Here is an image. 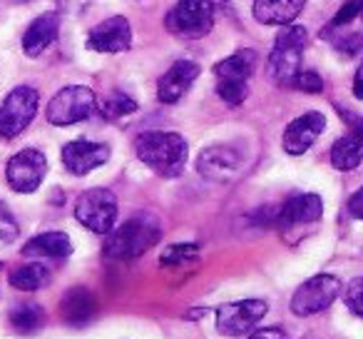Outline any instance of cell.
<instances>
[{"instance_id":"d6986e66","label":"cell","mask_w":363,"mask_h":339,"mask_svg":"<svg viewBox=\"0 0 363 339\" xmlns=\"http://www.w3.org/2000/svg\"><path fill=\"white\" fill-rule=\"evenodd\" d=\"M306 0H252L254 18L264 26H291Z\"/></svg>"},{"instance_id":"603a6c76","label":"cell","mask_w":363,"mask_h":339,"mask_svg":"<svg viewBox=\"0 0 363 339\" xmlns=\"http://www.w3.org/2000/svg\"><path fill=\"white\" fill-rule=\"evenodd\" d=\"M50 279V269L40 262L23 264V267H16L11 272V284L21 292H38V289L48 287Z\"/></svg>"},{"instance_id":"f1b7e54d","label":"cell","mask_w":363,"mask_h":339,"mask_svg":"<svg viewBox=\"0 0 363 339\" xmlns=\"http://www.w3.org/2000/svg\"><path fill=\"white\" fill-rule=\"evenodd\" d=\"M294 87H298V90L303 92H321L323 90V80L318 72L313 70H301L296 75V80H294Z\"/></svg>"},{"instance_id":"3957f363","label":"cell","mask_w":363,"mask_h":339,"mask_svg":"<svg viewBox=\"0 0 363 339\" xmlns=\"http://www.w3.org/2000/svg\"><path fill=\"white\" fill-rule=\"evenodd\" d=\"M306 31L301 26H281L274 50L269 55V72L277 80V85L294 87V80L301 72V58L306 50Z\"/></svg>"},{"instance_id":"7a4b0ae2","label":"cell","mask_w":363,"mask_h":339,"mask_svg":"<svg viewBox=\"0 0 363 339\" xmlns=\"http://www.w3.org/2000/svg\"><path fill=\"white\" fill-rule=\"evenodd\" d=\"M162 240L160 220L155 215H132L130 220L120 225L117 230H110L105 240V254L110 259H135L152 249Z\"/></svg>"},{"instance_id":"1f68e13d","label":"cell","mask_w":363,"mask_h":339,"mask_svg":"<svg viewBox=\"0 0 363 339\" xmlns=\"http://www.w3.org/2000/svg\"><path fill=\"white\" fill-rule=\"evenodd\" d=\"M361 200H363V190H358V193H353V198L348 200V212H351V217H353V220H361V217H363Z\"/></svg>"},{"instance_id":"ac0fdd59","label":"cell","mask_w":363,"mask_h":339,"mask_svg":"<svg viewBox=\"0 0 363 339\" xmlns=\"http://www.w3.org/2000/svg\"><path fill=\"white\" fill-rule=\"evenodd\" d=\"M57 33H60V16L57 13H43L28 26L26 36H23V53L28 58H38L55 43Z\"/></svg>"},{"instance_id":"d6a6232c","label":"cell","mask_w":363,"mask_h":339,"mask_svg":"<svg viewBox=\"0 0 363 339\" xmlns=\"http://www.w3.org/2000/svg\"><path fill=\"white\" fill-rule=\"evenodd\" d=\"M361 77H363V70H361V68H358V70H356V77H353V95H356L358 100H361V97H363Z\"/></svg>"},{"instance_id":"44dd1931","label":"cell","mask_w":363,"mask_h":339,"mask_svg":"<svg viewBox=\"0 0 363 339\" xmlns=\"http://www.w3.org/2000/svg\"><path fill=\"white\" fill-rule=\"evenodd\" d=\"M60 312H62V319H65L67 324H85L95 317L97 302H95V297H92L90 289L72 287L70 292L62 297Z\"/></svg>"},{"instance_id":"7402d4cb","label":"cell","mask_w":363,"mask_h":339,"mask_svg":"<svg viewBox=\"0 0 363 339\" xmlns=\"http://www.w3.org/2000/svg\"><path fill=\"white\" fill-rule=\"evenodd\" d=\"M361 155H363V147H361V127L351 132V135H343L341 140L333 142L331 147V165L336 170H356L361 165Z\"/></svg>"},{"instance_id":"8992f818","label":"cell","mask_w":363,"mask_h":339,"mask_svg":"<svg viewBox=\"0 0 363 339\" xmlns=\"http://www.w3.org/2000/svg\"><path fill=\"white\" fill-rule=\"evenodd\" d=\"M97 97L90 87L85 85H70L62 87L55 97L48 105V122L55 127H67L75 125V122H82L95 112Z\"/></svg>"},{"instance_id":"f546056e","label":"cell","mask_w":363,"mask_h":339,"mask_svg":"<svg viewBox=\"0 0 363 339\" xmlns=\"http://www.w3.org/2000/svg\"><path fill=\"white\" fill-rule=\"evenodd\" d=\"M361 13V0H348L346 6L336 13V18L331 21L333 28H341V26H348L351 21H356V16Z\"/></svg>"},{"instance_id":"ba28073f","label":"cell","mask_w":363,"mask_h":339,"mask_svg":"<svg viewBox=\"0 0 363 339\" xmlns=\"http://www.w3.org/2000/svg\"><path fill=\"white\" fill-rule=\"evenodd\" d=\"M343 289V282L336 274H316L306 279L291 297V312L296 317H311L323 309H328L338 299Z\"/></svg>"},{"instance_id":"277c9868","label":"cell","mask_w":363,"mask_h":339,"mask_svg":"<svg viewBox=\"0 0 363 339\" xmlns=\"http://www.w3.org/2000/svg\"><path fill=\"white\" fill-rule=\"evenodd\" d=\"M259 55L249 48L237 50L214 65L217 75V95L229 105H242L249 95V77L257 70Z\"/></svg>"},{"instance_id":"d4e9b609","label":"cell","mask_w":363,"mask_h":339,"mask_svg":"<svg viewBox=\"0 0 363 339\" xmlns=\"http://www.w3.org/2000/svg\"><path fill=\"white\" fill-rule=\"evenodd\" d=\"M11 324L23 334L35 332V329H40V324H43V309L33 302L18 304V307L11 309Z\"/></svg>"},{"instance_id":"4dcf8cb0","label":"cell","mask_w":363,"mask_h":339,"mask_svg":"<svg viewBox=\"0 0 363 339\" xmlns=\"http://www.w3.org/2000/svg\"><path fill=\"white\" fill-rule=\"evenodd\" d=\"M247 339H289V334L284 332L281 327H264V329H257V332H252Z\"/></svg>"},{"instance_id":"5b68a950","label":"cell","mask_w":363,"mask_h":339,"mask_svg":"<svg viewBox=\"0 0 363 339\" xmlns=\"http://www.w3.org/2000/svg\"><path fill=\"white\" fill-rule=\"evenodd\" d=\"M167 31L182 41H199L214 26V0H177L164 18Z\"/></svg>"},{"instance_id":"836d02e7","label":"cell","mask_w":363,"mask_h":339,"mask_svg":"<svg viewBox=\"0 0 363 339\" xmlns=\"http://www.w3.org/2000/svg\"><path fill=\"white\" fill-rule=\"evenodd\" d=\"M0 269H3V262H0Z\"/></svg>"},{"instance_id":"484cf974","label":"cell","mask_w":363,"mask_h":339,"mask_svg":"<svg viewBox=\"0 0 363 339\" xmlns=\"http://www.w3.org/2000/svg\"><path fill=\"white\" fill-rule=\"evenodd\" d=\"M199 257V244L194 242H177L169 244V247L162 252L160 264L162 267H177V264L192 262V259Z\"/></svg>"},{"instance_id":"e0dca14e","label":"cell","mask_w":363,"mask_h":339,"mask_svg":"<svg viewBox=\"0 0 363 339\" xmlns=\"http://www.w3.org/2000/svg\"><path fill=\"white\" fill-rule=\"evenodd\" d=\"M199 72H202V68H199L197 63L177 60L174 65L160 77V82H157V97H160V102H164V105L179 102L182 97H184V92L194 85Z\"/></svg>"},{"instance_id":"4316f807","label":"cell","mask_w":363,"mask_h":339,"mask_svg":"<svg viewBox=\"0 0 363 339\" xmlns=\"http://www.w3.org/2000/svg\"><path fill=\"white\" fill-rule=\"evenodd\" d=\"M361 299H363V279L356 277V279H351L348 289L343 292V302H346V307L351 309V314H356V317H361V312H363Z\"/></svg>"},{"instance_id":"9c48e42d","label":"cell","mask_w":363,"mask_h":339,"mask_svg":"<svg viewBox=\"0 0 363 339\" xmlns=\"http://www.w3.org/2000/svg\"><path fill=\"white\" fill-rule=\"evenodd\" d=\"M38 102H40V95L35 87L21 85L8 92L3 105H0V137L13 140L21 135L35 117Z\"/></svg>"},{"instance_id":"cb8c5ba5","label":"cell","mask_w":363,"mask_h":339,"mask_svg":"<svg viewBox=\"0 0 363 339\" xmlns=\"http://www.w3.org/2000/svg\"><path fill=\"white\" fill-rule=\"evenodd\" d=\"M95 107H100V115L105 120H122V117L137 112V102L130 95H125V92H110Z\"/></svg>"},{"instance_id":"2e32d148","label":"cell","mask_w":363,"mask_h":339,"mask_svg":"<svg viewBox=\"0 0 363 339\" xmlns=\"http://www.w3.org/2000/svg\"><path fill=\"white\" fill-rule=\"evenodd\" d=\"M132 45V28L130 21L122 16L107 18L97 23L87 36V48L95 53H122Z\"/></svg>"},{"instance_id":"4fadbf2b","label":"cell","mask_w":363,"mask_h":339,"mask_svg":"<svg viewBox=\"0 0 363 339\" xmlns=\"http://www.w3.org/2000/svg\"><path fill=\"white\" fill-rule=\"evenodd\" d=\"M323 215V203L318 195L313 193H303V195H294L286 203L279 208L277 215V225L284 235H294L296 230H303L308 225L318 222Z\"/></svg>"},{"instance_id":"6da1fadb","label":"cell","mask_w":363,"mask_h":339,"mask_svg":"<svg viewBox=\"0 0 363 339\" xmlns=\"http://www.w3.org/2000/svg\"><path fill=\"white\" fill-rule=\"evenodd\" d=\"M135 152L160 178H177L187 165V140L179 132H142L135 140Z\"/></svg>"},{"instance_id":"30bf717a","label":"cell","mask_w":363,"mask_h":339,"mask_svg":"<svg viewBox=\"0 0 363 339\" xmlns=\"http://www.w3.org/2000/svg\"><path fill=\"white\" fill-rule=\"evenodd\" d=\"M269 312L267 299H242V302H227L217 309V329L227 337H242L249 334Z\"/></svg>"},{"instance_id":"ffe728a7","label":"cell","mask_w":363,"mask_h":339,"mask_svg":"<svg viewBox=\"0 0 363 339\" xmlns=\"http://www.w3.org/2000/svg\"><path fill=\"white\" fill-rule=\"evenodd\" d=\"M23 254H26V257L62 259L72 254V242L65 232H43L23 244Z\"/></svg>"},{"instance_id":"83f0119b","label":"cell","mask_w":363,"mask_h":339,"mask_svg":"<svg viewBox=\"0 0 363 339\" xmlns=\"http://www.w3.org/2000/svg\"><path fill=\"white\" fill-rule=\"evenodd\" d=\"M18 237V222L11 215V210L0 203V244H8Z\"/></svg>"},{"instance_id":"9a60e30c","label":"cell","mask_w":363,"mask_h":339,"mask_svg":"<svg viewBox=\"0 0 363 339\" xmlns=\"http://www.w3.org/2000/svg\"><path fill=\"white\" fill-rule=\"evenodd\" d=\"M326 130V117L321 112L311 110V112H303L298 115L296 120L289 122V127L284 130V137H281V145L289 155H303L313 142L318 140V135Z\"/></svg>"},{"instance_id":"7c38bea8","label":"cell","mask_w":363,"mask_h":339,"mask_svg":"<svg viewBox=\"0 0 363 339\" xmlns=\"http://www.w3.org/2000/svg\"><path fill=\"white\" fill-rule=\"evenodd\" d=\"M244 167V155L234 145H209L199 152L197 170L204 180L212 183H232Z\"/></svg>"},{"instance_id":"52a82bcc","label":"cell","mask_w":363,"mask_h":339,"mask_svg":"<svg viewBox=\"0 0 363 339\" xmlns=\"http://www.w3.org/2000/svg\"><path fill=\"white\" fill-rule=\"evenodd\" d=\"M75 217L95 235H107L117 220V198L105 188H92L77 198Z\"/></svg>"},{"instance_id":"5bb4252c","label":"cell","mask_w":363,"mask_h":339,"mask_svg":"<svg viewBox=\"0 0 363 339\" xmlns=\"http://www.w3.org/2000/svg\"><path fill=\"white\" fill-rule=\"evenodd\" d=\"M110 160V147L105 142H92V140H72L62 147V165L70 175L82 178V175L92 173L95 167L105 165Z\"/></svg>"},{"instance_id":"8fae6325","label":"cell","mask_w":363,"mask_h":339,"mask_svg":"<svg viewBox=\"0 0 363 339\" xmlns=\"http://www.w3.org/2000/svg\"><path fill=\"white\" fill-rule=\"evenodd\" d=\"M45 173V155L40 150H35V147H26V150H21L18 155L11 157V162L6 167V180L11 185V190H16L21 195H30L43 185Z\"/></svg>"}]
</instances>
